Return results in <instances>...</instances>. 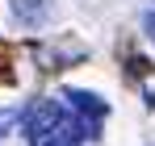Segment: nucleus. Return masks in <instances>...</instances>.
<instances>
[{
  "mask_svg": "<svg viewBox=\"0 0 155 146\" xmlns=\"http://www.w3.org/2000/svg\"><path fill=\"white\" fill-rule=\"evenodd\" d=\"M67 104H71L80 117H84V125L97 134V121L105 117V100H101V96H92V92H80V88H71V92H67Z\"/></svg>",
  "mask_w": 155,
  "mask_h": 146,
  "instance_id": "nucleus-2",
  "label": "nucleus"
},
{
  "mask_svg": "<svg viewBox=\"0 0 155 146\" xmlns=\"http://www.w3.org/2000/svg\"><path fill=\"white\" fill-rule=\"evenodd\" d=\"M130 75H147V59H130Z\"/></svg>",
  "mask_w": 155,
  "mask_h": 146,
  "instance_id": "nucleus-5",
  "label": "nucleus"
},
{
  "mask_svg": "<svg viewBox=\"0 0 155 146\" xmlns=\"http://www.w3.org/2000/svg\"><path fill=\"white\" fill-rule=\"evenodd\" d=\"M21 117H25L21 109H4V113H0V138H4V134H8L13 125H21Z\"/></svg>",
  "mask_w": 155,
  "mask_h": 146,
  "instance_id": "nucleus-3",
  "label": "nucleus"
},
{
  "mask_svg": "<svg viewBox=\"0 0 155 146\" xmlns=\"http://www.w3.org/2000/svg\"><path fill=\"white\" fill-rule=\"evenodd\" d=\"M143 25H147V33H151V42H155V4H147V13H143Z\"/></svg>",
  "mask_w": 155,
  "mask_h": 146,
  "instance_id": "nucleus-4",
  "label": "nucleus"
},
{
  "mask_svg": "<svg viewBox=\"0 0 155 146\" xmlns=\"http://www.w3.org/2000/svg\"><path fill=\"white\" fill-rule=\"evenodd\" d=\"M21 129L29 146H80L84 138H92L84 117L59 100H34L21 117Z\"/></svg>",
  "mask_w": 155,
  "mask_h": 146,
  "instance_id": "nucleus-1",
  "label": "nucleus"
}]
</instances>
